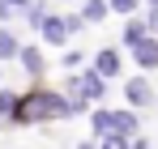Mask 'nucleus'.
Listing matches in <instances>:
<instances>
[{
  "label": "nucleus",
  "mask_w": 158,
  "mask_h": 149,
  "mask_svg": "<svg viewBox=\"0 0 158 149\" xmlns=\"http://www.w3.org/2000/svg\"><path fill=\"white\" fill-rule=\"evenodd\" d=\"M69 90L77 94V98H85V102H98L107 94V77L94 68V73H77V77H69Z\"/></svg>",
  "instance_id": "f257e3e1"
},
{
  "label": "nucleus",
  "mask_w": 158,
  "mask_h": 149,
  "mask_svg": "<svg viewBox=\"0 0 158 149\" xmlns=\"http://www.w3.org/2000/svg\"><path fill=\"white\" fill-rule=\"evenodd\" d=\"M39 30H43V38H47L52 47H64V43H69V34H73V26H69V17H60V13H52L47 22L39 26Z\"/></svg>",
  "instance_id": "f03ea898"
},
{
  "label": "nucleus",
  "mask_w": 158,
  "mask_h": 149,
  "mask_svg": "<svg viewBox=\"0 0 158 149\" xmlns=\"http://www.w3.org/2000/svg\"><path fill=\"white\" fill-rule=\"evenodd\" d=\"M128 51H132V60H137L141 68H158V43L154 38H141V43L128 47Z\"/></svg>",
  "instance_id": "7ed1b4c3"
},
{
  "label": "nucleus",
  "mask_w": 158,
  "mask_h": 149,
  "mask_svg": "<svg viewBox=\"0 0 158 149\" xmlns=\"http://www.w3.org/2000/svg\"><path fill=\"white\" fill-rule=\"evenodd\" d=\"M124 94H128V102H132V107H145V102L154 98V94H150V81H145V77H132L128 85H124Z\"/></svg>",
  "instance_id": "20e7f679"
},
{
  "label": "nucleus",
  "mask_w": 158,
  "mask_h": 149,
  "mask_svg": "<svg viewBox=\"0 0 158 149\" xmlns=\"http://www.w3.org/2000/svg\"><path fill=\"white\" fill-rule=\"evenodd\" d=\"M141 38H150V22H141V17H128V22H124V43H128V47H137Z\"/></svg>",
  "instance_id": "39448f33"
},
{
  "label": "nucleus",
  "mask_w": 158,
  "mask_h": 149,
  "mask_svg": "<svg viewBox=\"0 0 158 149\" xmlns=\"http://www.w3.org/2000/svg\"><path fill=\"white\" fill-rule=\"evenodd\" d=\"M94 68H98L103 77H115V73H120V51H111V47L98 51V55H94Z\"/></svg>",
  "instance_id": "423d86ee"
},
{
  "label": "nucleus",
  "mask_w": 158,
  "mask_h": 149,
  "mask_svg": "<svg viewBox=\"0 0 158 149\" xmlns=\"http://www.w3.org/2000/svg\"><path fill=\"white\" fill-rule=\"evenodd\" d=\"M111 132H120V136H132L137 132V119H132V111H111ZM107 136V132H103Z\"/></svg>",
  "instance_id": "0eeeda50"
},
{
  "label": "nucleus",
  "mask_w": 158,
  "mask_h": 149,
  "mask_svg": "<svg viewBox=\"0 0 158 149\" xmlns=\"http://www.w3.org/2000/svg\"><path fill=\"white\" fill-rule=\"evenodd\" d=\"M107 9H111V0H85V13H81V17H85V22H103Z\"/></svg>",
  "instance_id": "6e6552de"
},
{
  "label": "nucleus",
  "mask_w": 158,
  "mask_h": 149,
  "mask_svg": "<svg viewBox=\"0 0 158 149\" xmlns=\"http://www.w3.org/2000/svg\"><path fill=\"white\" fill-rule=\"evenodd\" d=\"M17 107H22V98H17L13 90H0V115H4V119H13Z\"/></svg>",
  "instance_id": "1a4fd4ad"
},
{
  "label": "nucleus",
  "mask_w": 158,
  "mask_h": 149,
  "mask_svg": "<svg viewBox=\"0 0 158 149\" xmlns=\"http://www.w3.org/2000/svg\"><path fill=\"white\" fill-rule=\"evenodd\" d=\"M17 60L26 64L30 73H43V55H39V47H22V51H17Z\"/></svg>",
  "instance_id": "9d476101"
},
{
  "label": "nucleus",
  "mask_w": 158,
  "mask_h": 149,
  "mask_svg": "<svg viewBox=\"0 0 158 149\" xmlns=\"http://www.w3.org/2000/svg\"><path fill=\"white\" fill-rule=\"evenodd\" d=\"M17 51H22V43H17V38H13L9 30H0V60H13Z\"/></svg>",
  "instance_id": "9b49d317"
},
{
  "label": "nucleus",
  "mask_w": 158,
  "mask_h": 149,
  "mask_svg": "<svg viewBox=\"0 0 158 149\" xmlns=\"http://www.w3.org/2000/svg\"><path fill=\"white\" fill-rule=\"evenodd\" d=\"M111 9H115V13H137V9H141V0H111Z\"/></svg>",
  "instance_id": "f8f14e48"
},
{
  "label": "nucleus",
  "mask_w": 158,
  "mask_h": 149,
  "mask_svg": "<svg viewBox=\"0 0 158 149\" xmlns=\"http://www.w3.org/2000/svg\"><path fill=\"white\" fill-rule=\"evenodd\" d=\"M94 128L98 132H111V111H94Z\"/></svg>",
  "instance_id": "ddd939ff"
},
{
  "label": "nucleus",
  "mask_w": 158,
  "mask_h": 149,
  "mask_svg": "<svg viewBox=\"0 0 158 149\" xmlns=\"http://www.w3.org/2000/svg\"><path fill=\"white\" fill-rule=\"evenodd\" d=\"M81 64V51H64V68H77Z\"/></svg>",
  "instance_id": "4468645a"
},
{
  "label": "nucleus",
  "mask_w": 158,
  "mask_h": 149,
  "mask_svg": "<svg viewBox=\"0 0 158 149\" xmlns=\"http://www.w3.org/2000/svg\"><path fill=\"white\" fill-rule=\"evenodd\" d=\"M150 30H158V9H154V13H150Z\"/></svg>",
  "instance_id": "2eb2a0df"
},
{
  "label": "nucleus",
  "mask_w": 158,
  "mask_h": 149,
  "mask_svg": "<svg viewBox=\"0 0 158 149\" xmlns=\"http://www.w3.org/2000/svg\"><path fill=\"white\" fill-rule=\"evenodd\" d=\"M77 149H94V141H81V145H77Z\"/></svg>",
  "instance_id": "dca6fc26"
},
{
  "label": "nucleus",
  "mask_w": 158,
  "mask_h": 149,
  "mask_svg": "<svg viewBox=\"0 0 158 149\" xmlns=\"http://www.w3.org/2000/svg\"><path fill=\"white\" fill-rule=\"evenodd\" d=\"M145 4H154V9H158V0H145Z\"/></svg>",
  "instance_id": "f3484780"
}]
</instances>
